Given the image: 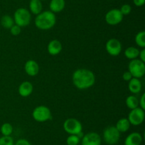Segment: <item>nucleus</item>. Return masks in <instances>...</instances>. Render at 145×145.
Instances as JSON below:
<instances>
[{"label": "nucleus", "mask_w": 145, "mask_h": 145, "mask_svg": "<svg viewBox=\"0 0 145 145\" xmlns=\"http://www.w3.org/2000/svg\"><path fill=\"white\" fill-rule=\"evenodd\" d=\"M72 81L76 88L86 90L93 86L96 81L95 75L91 71L85 68L77 69L73 72Z\"/></svg>", "instance_id": "1"}, {"label": "nucleus", "mask_w": 145, "mask_h": 145, "mask_svg": "<svg viewBox=\"0 0 145 145\" xmlns=\"http://www.w3.org/2000/svg\"><path fill=\"white\" fill-rule=\"evenodd\" d=\"M56 24V16L51 11H44L36 16L35 25L40 30H49Z\"/></svg>", "instance_id": "2"}, {"label": "nucleus", "mask_w": 145, "mask_h": 145, "mask_svg": "<svg viewBox=\"0 0 145 145\" xmlns=\"http://www.w3.org/2000/svg\"><path fill=\"white\" fill-rule=\"evenodd\" d=\"M14 23L20 27L27 26L31 21V14L25 8H18L14 14Z\"/></svg>", "instance_id": "3"}, {"label": "nucleus", "mask_w": 145, "mask_h": 145, "mask_svg": "<svg viewBox=\"0 0 145 145\" xmlns=\"http://www.w3.org/2000/svg\"><path fill=\"white\" fill-rule=\"evenodd\" d=\"M64 130L69 134L78 135L80 137L82 132V125L75 118H68L64 122Z\"/></svg>", "instance_id": "4"}, {"label": "nucleus", "mask_w": 145, "mask_h": 145, "mask_svg": "<svg viewBox=\"0 0 145 145\" xmlns=\"http://www.w3.org/2000/svg\"><path fill=\"white\" fill-rule=\"evenodd\" d=\"M103 140L107 144H116L120 140V132L116 127V126H109L103 131Z\"/></svg>", "instance_id": "5"}, {"label": "nucleus", "mask_w": 145, "mask_h": 145, "mask_svg": "<svg viewBox=\"0 0 145 145\" xmlns=\"http://www.w3.org/2000/svg\"><path fill=\"white\" fill-rule=\"evenodd\" d=\"M128 71L133 78H141L145 74V64L140 59L131 60L128 65Z\"/></svg>", "instance_id": "6"}, {"label": "nucleus", "mask_w": 145, "mask_h": 145, "mask_svg": "<svg viewBox=\"0 0 145 145\" xmlns=\"http://www.w3.org/2000/svg\"><path fill=\"white\" fill-rule=\"evenodd\" d=\"M32 116L35 121L38 122H44L49 120L52 117L51 111L45 105L36 107L32 112Z\"/></svg>", "instance_id": "7"}, {"label": "nucleus", "mask_w": 145, "mask_h": 145, "mask_svg": "<svg viewBox=\"0 0 145 145\" xmlns=\"http://www.w3.org/2000/svg\"><path fill=\"white\" fill-rule=\"evenodd\" d=\"M144 110L138 107L131 109L128 115L127 119L130 122V125L138 126L144 122Z\"/></svg>", "instance_id": "8"}, {"label": "nucleus", "mask_w": 145, "mask_h": 145, "mask_svg": "<svg viewBox=\"0 0 145 145\" xmlns=\"http://www.w3.org/2000/svg\"><path fill=\"white\" fill-rule=\"evenodd\" d=\"M123 19V15L118 9H113L106 13L105 20L109 25L115 26L120 24Z\"/></svg>", "instance_id": "9"}, {"label": "nucleus", "mask_w": 145, "mask_h": 145, "mask_svg": "<svg viewBox=\"0 0 145 145\" xmlns=\"http://www.w3.org/2000/svg\"><path fill=\"white\" fill-rule=\"evenodd\" d=\"M106 49L108 53L112 56H118L122 51V44L116 38H110L106 44Z\"/></svg>", "instance_id": "10"}, {"label": "nucleus", "mask_w": 145, "mask_h": 145, "mask_svg": "<svg viewBox=\"0 0 145 145\" xmlns=\"http://www.w3.org/2000/svg\"><path fill=\"white\" fill-rule=\"evenodd\" d=\"M101 138L96 132H89L84 135L82 139V145H101Z\"/></svg>", "instance_id": "11"}, {"label": "nucleus", "mask_w": 145, "mask_h": 145, "mask_svg": "<svg viewBox=\"0 0 145 145\" xmlns=\"http://www.w3.org/2000/svg\"><path fill=\"white\" fill-rule=\"evenodd\" d=\"M39 65L34 60H28L24 65V70L27 75L30 76H35L39 72Z\"/></svg>", "instance_id": "12"}, {"label": "nucleus", "mask_w": 145, "mask_h": 145, "mask_svg": "<svg viewBox=\"0 0 145 145\" xmlns=\"http://www.w3.org/2000/svg\"><path fill=\"white\" fill-rule=\"evenodd\" d=\"M18 90V94L21 97L26 98L32 94L33 90V86L29 81H24V82H21V85H19Z\"/></svg>", "instance_id": "13"}, {"label": "nucleus", "mask_w": 145, "mask_h": 145, "mask_svg": "<svg viewBox=\"0 0 145 145\" xmlns=\"http://www.w3.org/2000/svg\"><path fill=\"white\" fill-rule=\"evenodd\" d=\"M142 136L139 132H133L130 134L125 139V145H141Z\"/></svg>", "instance_id": "14"}, {"label": "nucleus", "mask_w": 145, "mask_h": 145, "mask_svg": "<svg viewBox=\"0 0 145 145\" xmlns=\"http://www.w3.org/2000/svg\"><path fill=\"white\" fill-rule=\"evenodd\" d=\"M62 45L59 41L57 39L50 41L48 45V51L50 55H56L62 51Z\"/></svg>", "instance_id": "15"}, {"label": "nucleus", "mask_w": 145, "mask_h": 145, "mask_svg": "<svg viewBox=\"0 0 145 145\" xmlns=\"http://www.w3.org/2000/svg\"><path fill=\"white\" fill-rule=\"evenodd\" d=\"M142 85L139 78H133L129 81L128 89L132 93H139L142 90Z\"/></svg>", "instance_id": "16"}, {"label": "nucleus", "mask_w": 145, "mask_h": 145, "mask_svg": "<svg viewBox=\"0 0 145 145\" xmlns=\"http://www.w3.org/2000/svg\"><path fill=\"white\" fill-rule=\"evenodd\" d=\"M65 7V0H51L50 2V9L52 12L59 13Z\"/></svg>", "instance_id": "17"}, {"label": "nucleus", "mask_w": 145, "mask_h": 145, "mask_svg": "<svg viewBox=\"0 0 145 145\" xmlns=\"http://www.w3.org/2000/svg\"><path fill=\"white\" fill-rule=\"evenodd\" d=\"M30 12L38 15L42 11V4L40 0H31L29 2Z\"/></svg>", "instance_id": "18"}, {"label": "nucleus", "mask_w": 145, "mask_h": 145, "mask_svg": "<svg viewBox=\"0 0 145 145\" xmlns=\"http://www.w3.org/2000/svg\"><path fill=\"white\" fill-rule=\"evenodd\" d=\"M130 123L128 121L127 118H121L117 122L116 125V127L118 130L121 133V132H126L130 129Z\"/></svg>", "instance_id": "19"}, {"label": "nucleus", "mask_w": 145, "mask_h": 145, "mask_svg": "<svg viewBox=\"0 0 145 145\" xmlns=\"http://www.w3.org/2000/svg\"><path fill=\"white\" fill-rule=\"evenodd\" d=\"M139 53H140V50L133 46L128 47L125 51V55L126 58L130 60L136 59L139 56Z\"/></svg>", "instance_id": "20"}, {"label": "nucleus", "mask_w": 145, "mask_h": 145, "mask_svg": "<svg viewBox=\"0 0 145 145\" xmlns=\"http://www.w3.org/2000/svg\"><path fill=\"white\" fill-rule=\"evenodd\" d=\"M1 24L6 29H10L15 24L14 18L9 15H4L1 18Z\"/></svg>", "instance_id": "21"}, {"label": "nucleus", "mask_w": 145, "mask_h": 145, "mask_svg": "<svg viewBox=\"0 0 145 145\" xmlns=\"http://www.w3.org/2000/svg\"><path fill=\"white\" fill-rule=\"evenodd\" d=\"M126 106L130 109H133L139 107V100L134 95H130L125 100Z\"/></svg>", "instance_id": "22"}, {"label": "nucleus", "mask_w": 145, "mask_h": 145, "mask_svg": "<svg viewBox=\"0 0 145 145\" xmlns=\"http://www.w3.org/2000/svg\"><path fill=\"white\" fill-rule=\"evenodd\" d=\"M0 131L3 136H11L13 132V127L8 122H5L1 126Z\"/></svg>", "instance_id": "23"}, {"label": "nucleus", "mask_w": 145, "mask_h": 145, "mask_svg": "<svg viewBox=\"0 0 145 145\" xmlns=\"http://www.w3.org/2000/svg\"><path fill=\"white\" fill-rule=\"evenodd\" d=\"M135 43L140 48L145 47V32L144 31H140L135 36Z\"/></svg>", "instance_id": "24"}, {"label": "nucleus", "mask_w": 145, "mask_h": 145, "mask_svg": "<svg viewBox=\"0 0 145 145\" xmlns=\"http://www.w3.org/2000/svg\"><path fill=\"white\" fill-rule=\"evenodd\" d=\"M66 142L67 145H78L80 142V137L78 135L70 134L67 138Z\"/></svg>", "instance_id": "25"}, {"label": "nucleus", "mask_w": 145, "mask_h": 145, "mask_svg": "<svg viewBox=\"0 0 145 145\" xmlns=\"http://www.w3.org/2000/svg\"><path fill=\"white\" fill-rule=\"evenodd\" d=\"M0 145H14V139L11 136H2L0 137Z\"/></svg>", "instance_id": "26"}, {"label": "nucleus", "mask_w": 145, "mask_h": 145, "mask_svg": "<svg viewBox=\"0 0 145 145\" xmlns=\"http://www.w3.org/2000/svg\"><path fill=\"white\" fill-rule=\"evenodd\" d=\"M121 12V14H123V16L125 15H128V14H130L132 11V7L130 4H125L120 7V9H119Z\"/></svg>", "instance_id": "27"}, {"label": "nucleus", "mask_w": 145, "mask_h": 145, "mask_svg": "<svg viewBox=\"0 0 145 145\" xmlns=\"http://www.w3.org/2000/svg\"><path fill=\"white\" fill-rule=\"evenodd\" d=\"M21 27H20L19 26L16 25V24H14L11 28H10V32L12 34L13 36H18L21 34Z\"/></svg>", "instance_id": "28"}, {"label": "nucleus", "mask_w": 145, "mask_h": 145, "mask_svg": "<svg viewBox=\"0 0 145 145\" xmlns=\"http://www.w3.org/2000/svg\"><path fill=\"white\" fill-rule=\"evenodd\" d=\"M14 145H31V144L27 139H19L14 143Z\"/></svg>", "instance_id": "29"}, {"label": "nucleus", "mask_w": 145, "mask_h": 145, "mask_svg": "<svg viewBox=\"0 0 145 145\" xmlns=\"http://www.w3.org/2000/svg\"><path fill=\"white\" fill-rule=\"evenodd\" d=\"M133 78V75H132V74L130 73L129 71H125V72L123 74V80L125 81H127V82H129Z\"/></svg>", "instance_id": "30"}, {"label": "nucleus", "mask_w": 145, "mask_h": 145, "mask_svg": "<svg viewBox=\"0 0 145 145\" xmlns=\"http://www.w3.org/2000/svg\"><path fill=\"white\" fill-rule=\"evenodd\" d=\"M139 105L140 107L142 108V109H145V93H143L142 95L141 98H140V100H139Z\"/></svg>", "instance_id": "31"}, {"label": "nucleus", "mask_w": 145, "mask_h": 145, "mask_svg": "<svg viewBox=\"0 0 145 145\" xmlns=\"http://www.w3.org/2000/svg\"><path fill=\"white\" fill-rule=\"evenodd\" d=\"M139 56H140V60L142 61V62H145V49L142 48L141 51H140V53H139Z\"/></svg>", "instance_id": "32"}, {"label": "nucleus", "mask_w": 145, "mask_h": 145, "mask_svg": "<svg viewBox=\"0 0 145 145\" xmlns=\"http://www.w3.org/2000/svg\"><path fill=\"white\" fill-rule=\"evenodd\" d=\"M133 3L136 7H142L145 3V0H133Z\"/></svg>", "instance_id": "33"}, {"label": "nucleus", "mask_w": 145, "mask_h": 145, "mask_svg": "<svg viewBox=\"0 0 145 145\" xmlns=\"http://www.w3.org/2000/svg\"><path fill=\"white\" fill-rule=\"evenodd\" d=\"M40 1H45V0H40Z\"/></svg>", "instance_id": "34"}]
</instances>
